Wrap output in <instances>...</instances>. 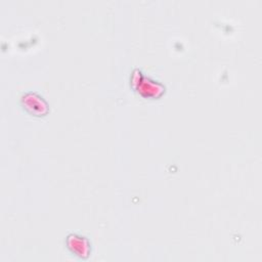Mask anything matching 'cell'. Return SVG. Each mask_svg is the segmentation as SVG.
<instances>
[{
  "instance_id": "6da1fadb",
  "label": "cell",
  "mask_w": 262,
  "mask_h": 262,
  "mask_svg": "<svg viewBox=\"0 0 262 262\" xmlns=\"http://www.w3.org/2000/svg\"><path fill=\"white\" fill-rule=\"evenodd\" d=\"M68 242H69L70 249L73 252H75L77 256L82 257V258L88 256L89 247H88V243L85 240L74 236V237H70Z\"/></svg>"
}]
</instances>
